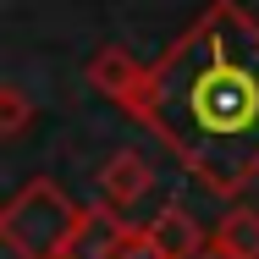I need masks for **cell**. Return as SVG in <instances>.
Here are the masks:
<instances>
[{
  "label": "cell",
  "instance_id": "cell-9",
  "mask_svg": "<svg viewBox=\"0 0 259 259\" xmlns=\"http://www.w3.org/2000/svg\"><path fill=\"white\" fill-rule=\"evenodd\" d=\"M133 259H149V243H144V232H138V248H133Z\"/></svg>",
  "mask_w": 259,
  "mask_h": 259
},
{
  "label": "cell",
  "instance_id": "cell-2",
  "mask_svg": "<svg viewBox=\"0 0 259 259\" xmlns=\"http://www.w3.org/2000/svg\"><path fill=\"white\" fill-rule=\"evenodd\" d=\"M77 215H83V204H72L61 182L28 177L0 209V243L17 259H61L77 232Z\"/></svg>",
  "mask_w": 259,
  "mask_h": 259
},
{
  "label": "cell",
  "instance_id": "cell-8",
  "mask_svg": "<svg viewBox=\"0 0 259 259\" xmlns=\"http://www.w3.org/2000/svg\"><path fill=\"white\" fill-rule=\"evenodd\" d=\"M28 127H33V100H28V89H22L17 77H6V83H0V138L17 144Z\"/></svg>",
  "mask_w": 259,
  "mask_h": 259
},
{
  "label": "cell",
  "instance_id": "cell-1",
  "mask_svg": "<svg viewBox=\"0 0 259 259\" xmlns=\"http://www.w3.org/2000/svg\"><path fill=\"white\" fill-rule=\"evenodd\" d=\"M127 116L209 199H243L259 182V22L237 0L199 11L149 61Z\"/></svg>",
  "mask_w": 259,
  "mask_h": 259
},
{
  "label": "cell",
  "instance_id": "cell-4",
  "mask_svg": "<svg viewBox=\"0 0 259 259\" xmlns=\"http://www.w3.org/2000/svg\"><path fill=\"white\" fill-rule=\"evenodd\" d=\"M144 243H149V259H204L209 254L204 221L188 204H177V199H165V204L144 221Z\"/></svg>",
  "mask_w": 259,
  "mask_h": 259
},
{
  "label": "cell",
  "instance_id": "cell-3",
  "mask_svg": "<svg viewBox=\"0 0 259 259\" xmlns=\"http://www.w3.org/2000/svg\"><path fill=\"white\" fill-rule=\"evenodd\" d=\"M133 221H127V209L116 204H83V215H77V232H72V243H66V254L61 259H127V248H133Z\"/></svg>",
  "mask_w": 259,
  "mask_h": 259
},
{
  "label": "cell",
  "instance_id": "cell-5",
  "mask_svg": "<svg viewBox=\"0 0 259 259\" xmlns=\"http://www.w3.org/2000/svg\"><path fill=\"white\" fill-rule=\"evenodd\" d=\"M144 77H149V61H138L127 45H100V50L83 61V83H89L94 94H105L110 105H121V110L144 89Z\"/></svg>",
  "mask_w": 259,
  "mask_h": 259
},
{
  "label": "cell",
  "instance_id": "cell-6",
  "mask_svg": "<svg viewBox=\"0 0 259 259\" xmlns=\"http://www.w3.org/2000/svg\"><path fill=\"white\" fill-rule=\"evenodd\" d=\"M155 188V165H149V155L144 149H110V155L100 160V199L116 209H133L144 193Z\"/></svg>",
  "mask_w": 259,
  "mask_h": 259
},
{
  "label": "cell",
  "instance_id": "cell-7",
  "mask_svg": "<svg viewBox=\"0 0 259 259\" xmlns=\"http://www.w3.org/2000/svg\"><path fill=\"white\" fill-rule=\"evenodd\" d=\"M209 248H221V254H232V259H259V209L243 204V199H232V209L209 232Z\"/></svg>",
  "mask_w": 259,
  "mask_h": 259
}]
</instances>
